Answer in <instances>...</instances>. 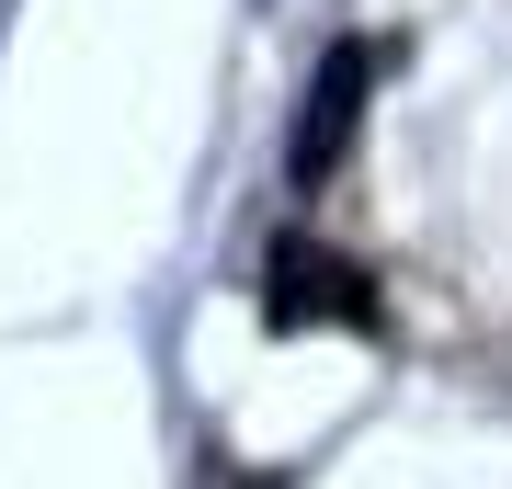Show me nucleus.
I'll use <instances>...</instances> for the list:
<instances>
[{
	"mask_svg": "<svg viewBox=\"0 0 512 489\" xmlns=\"http://www.w3.org/2000/svg\"><path fill=\"white\" fill-rule=\"evenodd\" d=\"M262 319L274 330H376V285L319 239H274L262 262Z\"/></svg>",
	"mask_w": 512,
	"mask_h": 489,
	"instance_id": "1",
	"label": "nucleus"
},
{
	"mask_svg": "<svg viewBox=\"0 0 512 489\" xmlns=\"http://www.w3.org/2000/svg\"><path fill=\"white\" fill-rule=\"evenodd\" d=\"M365 80H376V46H365V35H342V46L319 57V91H308V114H296V137H285V171H296V194L342 171L353 126H365Z\"/></svg>",
	"mask_w": 512,
	"mask_h": 489,
	"instance_id": "2",
	"label": "nucleus"
}]
</instances>
